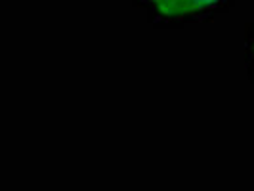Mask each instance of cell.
<instances>
[{
	"instance_id": "1",
	"label": "cell",
	"mask_w": 254,
	"mask_h": 191,
	"mask_svg": "<svg viewBox=\"0 0 254 191\" xmlns=\"http://www.w3.org/2000/svg\"><path fill=\"white\" fill-rule=\"evenodd\" d=\"M220 0H151L155 10L165 17H182L212 8Z\"/></svg>"
}]
</instances>
